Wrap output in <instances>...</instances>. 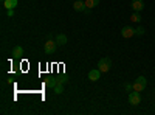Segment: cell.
<instances>
[{"label":"cell","instance_id":"6da1fadb","mask_svg":"<svg viewBox=\"0 0 155 115\" xmlns=\"http://www.w3.org/2000/svg\"><path fill=\"white\" fill-rule=\"evenodd\" d=\"M98 69L102 72V73H107L110 69H112V61L109 58H101L98 61Z\"/></svg>","mask_w":155,"mask_h":115},{"label":"cell","instance_id":"7a4b0ae2","mask_svg":"<svg viewBox=\"0 0 155 115\" xmlns=\"http://www.w3.org/2000/svg\"><path fill=\"white\" fill-rule=\"evenodd\" d=\"M129 104L130 106H138L140 103H141V95H140V92H137V90H132V92H129Z\"/></svg>","mask_w":155,"mask_h":115},{"label":"cell","instance_id":"3957f363","mask_svg":"<svg viewBox=\"0 0 155 115\" xmlns=\"http://www.w3.org/2000/svg\"><path fill=\"white\" fill-rule=\"evenodd\" d=\"M56 47H58V42L53 41V39H48L44 45V50H45V53L47 55H54L56 53Z\"/></svg>","mask_w":155,"mask_h":115},{"label":"cell","instance_id":"277c9868","mask_svg":"<svg viewBox=\"0 0 155 115\" xmlns=\"http://www.w3.org/2000/svg\"><path fill=\"white\" fill-rule=\"evenodd\" d=\"M135 34H137V31H135V28H134V27H124V28H121V36L124 37V39L134 37Z\"/></svg>","mask_w":155,"mask_h":115},{"label":"cell","instance_id":"5b68a950","mask_svg":"<svg viewBox=\"0 0 155 115\" xmlns=\"http://www.w3.org/2000/svg\"><path fill=\"white\" fill-rule=\"evenodd\" d=\"M101 73H102V72H101L99 69H93V70H90V72H88V79H90V81H93V83H95V81H98V79L101 78Z\"/></svg>","mask_w":155,"mask_h":115},{"label":"cell","instance_id":"8992f818","mask_svg":"<svg viewBox=\"0 0 155 115\" xmlns=\"http://www.w3.org/2000/svg\"><path fill=\"white\" fill-rule=\"evenodd\" d=\"M132 9L140 12V11H143L144 9V0H132Z\"/></svg>","mask_w":155,"mask_h":115},{"label":"cell","instance_id":"52a82bcc","mask_svg":"<svg viewBox=\"0 0 155 115\" xmlns=\"http://www.w3.org/2000/svg\"><path fill=\"white\" fill-rule=\"evenodd\" d=\"M73 9L74 11H85L87 6H85V2H81V0H76L73 3Z\"/></svg>","mask_w":155,"mask_h":115},{"label":"cell","instance_id":"ba28073f","mask_svg":"<svg viewBox=\"0 0 155 115\" xmlns=\"http://www.w3.org/2000/svg\"><path fill=\"white\" fill-rule=\"evenodd\" d=\"M17 3H19V0H5L3 6H5L6 9H14V8L17 6Z\"/></svg>","mask_w":155,"mask_h":115},{"label":"cell","instance_id":"9c48e42d","mask_svg":"<svg viewBox=\"0 0 155 115\" xmlns=\"http://www.w3.org/2000/svg\"><path fill=\"white\" fill-rule=\"evenodd\" d=\"M14 58H22V55H23V48L20 47V45H16L14 48H12V53H11Z\"/></svg>","mask_w":155,"mask_h":115},{"label":"cell","instance_id":"30bf717a","mask_svg":"<svg viewBox=\"0 0 155 115\" xmlns=\"http://www.w3.org/2000/svg\"><path fill=\"white\" fill-rule=\"evenodd\" d=\"M67 36L65 34H58L56 36V42H58V45H65L67 44Z\"/></svg>","mask_w":155,"mask_h":115},{"label":"cell","instance_id":"8fae6325","mask_svg":"<svg viewBox=\"0 0 155 115\" xmlns=\"http://www.w3.org/2000/svg\"><path fill=\"white\" fill-rule=\"evenodd\" d=\"M144 89H146V86H144V84H141L140 81H137V79H135V83H134V90H137V92H143Z\"/></svg>","mask_w":155,"mask_h":115},{"label":"cell","instance_id":"7c38bea8","mask_svg":"<svg viewBox=\"0 0 155 115\" xmlns=\"http://www.w3.org/2000/svg\"><path fill=\"white\" fill-rule=\"evenodd\" d=\"M98 5H99V0H85V6L88 9H92V8H95Z\"/></svg>","mask_w":155,"mask_h":115},{"label":"cell","instance_id":"4fadbf2b","mask_svg":"<svg viewBox=\"0 0 155 115\" xmlns=\"http://www.w3.org/2000/svg\"><path fill=\"white\" fill-rule=\"evenodd\" d=\"M53 90H54V93H58V95H61V93H64V84H61V83H58L54 87H53Z\"/></svg>","mask_w":155,"mask_h":115},{"label":"cell","instance_id":"5bb4252c","mask_svg":"<svg viewBox=\"0 0 155 115\" xmlns=\"http://www.w3.org/2000/svg\"><path fill=\"white\" fill-rule=\"evenodd\" d=\"M130 20H132V22H135V23H140V22H141V16H140V12L134 11V14L130 16Z\"/></svg>","mask_w":155,"mask_h":115},{"label":"cell","instance_id":"9a60e30c","mask_svg":"<svg viewBox=\"0 0 155 115\" xmlns=\"http://www.w3.org/2000/svg\"><path fill=\"white\" fill-rule=\"evenodd\" d=\"M56 84H58V79H56V78H48L47 83H45V86H47V87H51V89H53Z\"/></svg>","mask_w":155,"mask_h":115},{"label":"cell","instance_id":"2e32d148","mask_svg":"<svg viewBox=\"0 0 155 115\" xmlns=\"http://www.w3.org/2000/svg\"><path fill=\"white\" fill-rule=\"evenodd\" d=\"M137 81H140L141 84L147 86V79H146V76H143V75H141V76H138V78H137Z\"/></svg>","mask_w":155,"mask_h":115},{"label":"cell","instance_id":"e0dca14e","mask_svg":"<svg viewBox=\"0 0 155 115\" xmlns=\"http://www.w3.org/2000/svg\"><path fill=\"white\" fill-rule=\"evenodd\" d=\"M135 31H137V34H138V36H143V34L146 33V28H143V27H138V28H135Z\"/></svg>","mask_w":155,"mask_h":115},{"label":"cell","instance_id":"ac0fdd59","mask_svg":"<svg viewBox=\"0 0 155 115\" xmlns=\"http://www.w3.org/2000/svg\"><path fill=\"white\" fill-rule=\"evenodd\" d=\"M124 89H126L127 92H132V90H134V84H130V83H126V84H124Z\"/></svg>","mask_w":155,"mask_h":115},{"label":"cell","instance_id":"d6986e66","mask_svg":"<svg viewBox=\"0 0 155 115\" xmlns=\"http://www.w3.org/2000/svg\"><path fill=\"white\" fill-rule=\"evenodd\" d=\"M67 78H65V76H61V78H58V83H61V84H67Z\"/></svg>","mask_w":155,"mask_h":115},{"label":"cell","instance_id":"ffe728a7","mask_svg":"<svg viewBox=\"0 0 155 115\" xmlns=\"http://www.w3.org/2000/svg\"><path fill=\"white\" fill-rule=\"evenodd\" d=\"M6 16L12 17V16H14V9H6Z\"/></svg>","mask_w":155,"mask_h":115},{"label":"cell","instance_id":"44dd1931","mask_svg":"<svg viewBox=\"0 0 155 115\" xmlns=\"http://www.w3.org/2000/svg\"><path fill=\"white\" fill-rule=\"evenodd\" d=\"M0 2H2V3H3V2H5V0H0Z\"/></svg>","mask_w":155,"mask_h":115}]
</instances>
